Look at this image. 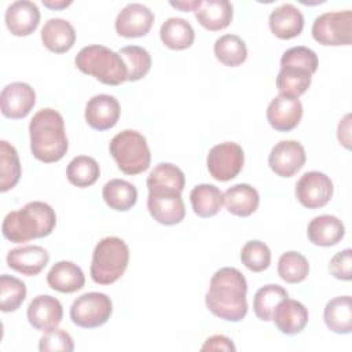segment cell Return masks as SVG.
<instances>
[{
    "mask_svg": "<svg viewBox=\"0 0 352 352\" xmlns=\"http://www.w3.org/2000/svg\"><path fill=\"white\" fill-rule=\"evenodd\" d=\"M128 263V245L118 236H106L94 249L91 278L98 285H111L124 275Z\"/></svg>",
    "mask_w": 352,
    "mask_h": 352,
    "instance_id": "5",
    "label": "cell"
},
{
    "mask_svg": "<svg viewBox=\"0 0 352 352\" xmlns=\"http://www.w3.org/2000/svg\"><path fill=\"white\" fill-rule=\"evenodd\" d=\"M197 4V0H191V1H170V6L175 8H179L182 11H194V7Z\"/></svg>",
    "mask_w": 352,
    "mask_h": 352,
    "instance_id": "47",
    "label": "cell"
},
{
    "mask_svg": "<svg viewBox=\"0 0 352 352\" xmlns=\"http://www.w3.org/2000/svg\"><path fill=\"white\" fill-rule=\"evenodd\" d=\"M38 349L41 352H72L74 351V342L72 336L62 329H52L44 331V336L38 341Z\"/></svg>",
    "mask_w": 352,
    "mask_h": 352,
    "instance_id": "42",
    "label": "cell"
},
{
    "mask_svg": "<svg viewBox=\"0 0 352 352\" xmlns=\"http://www.w3.org/2000/svg\"><path fill=\"white\" fill-rule=\"evenodd\" d=\"M285 298H287L286 289L274 283L265 285L260 287L253 297V311L260 320L270 322L272 320L276 305Z\"/></svg>",
    "mask_w": 352,
    "mask_h": 352,
    "instance_id": "35",
    "label": "cell"
},
{
    "mask_svg": "<svg viewBox=\"0 0 352 352\" xmlns=\"http://www.w3.org/2000/svg\"><path fill=\"white\" fill-rule=\"evenodd\" d=\"M29 135L33 157L44 164L62 160L69 148L63 117L54 109L45 107L33 116Z\"/></svg>",
    "mask_w": 352,
    "mask_h": 352,
    "instance_id": "2",
    "label": "cell"
},
{
    "mask_svg": "<svg viewBox=\"0 0 352 352\" xmlns=\"http://www.w3.org/2000/svg\"><path fill=\"white\" fill-rule=\"evenodd\" d=\"M6 25L14 36L32 34L40 22V11L36 3L29 0H16L6 10Z\"/></svg>",
    "mask_w": 352,
    "mask_h": 352,
    "instance_id": "18",
    "label": "cell"
},
{
    "mask_svg": "<svg viewBox=\"0 0 352 352\" xmlns=\"http://www.w3.org/2000/svg\"><path fill=\"white\" fill-rule=\"evenodd\" d=\"M26 297L25 283L12 276L3 274L0 276V308L3 312L16 311Z\"/></svg>",
    "mask_w": 352,
    "mask_h": 352,
    "instance_id": "39",
    "label": "cell"
},
{
    "mask_svg": "<svg viewBox=\"0 0 352 352\" xmlns=\"http://www.w3.org/2000/svg\"><path fill=\"white\" fill-rule=\"evenodd\" d=\"M318 65H319V60L315 51L304 45H297L286 50L280 58V66L301 67L308 70L311 74L316 72Z\"/></svg>",
    "mask_w": 352,
    "mask_h": 352,
    "instance_id": "41",
    "label": "cell"
},
{
    "mask_svg": "<svg viewBox=\"0 0 352 352\" xmlns=\"http://www.w3.org/2000/svg\"><path fill=\"white\" fill-rule=\"evenodd\" d=\"M330 274L340 280L352 279V250L349 248L336 253L329 263Z\"/></svg>",
    "mask_w": 352,
    "mask_h": 352,
    "instance_id": "43",
    "label": "cell"
},
{
    "mask_svg": "<svg viewBox=\"0 0 352 352\" xmlns=\"http://www.w3.org/2000/svg\"><path fill=\"white\" fill-rule=\"evenodd\" d=\"M307 235L311 243L329 248L337 245L344 238L345 227L338 217L331 214H320L309 221Z\"/></svg>",
    "mask_w": 352,
    "mask_h": 352,
    "instance_id": "23",
    "label": "cell"
},
{
    "mask_svg": "<svg viewBox=\"0 0 352 352\" xmlns=\"http://www.w3.org/2000/svg\"><path fill=\"white\" fill-rule=\"evenodd\" d=\"M109 150L125 175H139L150 166L151 153L147 140L138 131H121L110 140Z\"/></svg>",
    "mask_w": 352,
    "mask_h": 352,
    "instance_id": "6",
    "label": "cell"
},
{
    "mask_svg": "<svg viewBox=\"0 0 352 352\" xmlns=\"http://www.w3.org/2000/svg\"><path fill=\"white\" fill-rule=\"evenodd\" d=\"M126 66V81L143 78L151 69V56L148 51L139 45H126L118 51Z\"/></svg>",
    "mask_w": 352,
    "mask_h": 352,
    "instance_id": "36",
    "label": "cell"
},
{
    "mask_svg": "<svg viewBox=\"0 0 352 352\" xmlns=\"http://www.w3.org/2000/svg\"><path fill=\"white\" fill-rule=\"evenodd\" d=\"M56 224V214L51 205L33 201L22 209L6 214L1 232L3 236L14 243H23L34 238L48 236Z\"/></svg>",
    "mask_w": 352,
    "mask_h": 352,
    "instance_id": "3",
    "label": "cell"
},
{
    "mask_svg": "<svg viewBox=\"0 0 352 352\" xmlns=\"http://www.w3.org/2000/svg\"><path fill=\"white\" fill-rule=\"evenodd\" d=\"M26 315L36 330L48 331L62 322L63 308L58 298L50 294H40L30 301Z\"/></svg>",
    "mask_w": 352,
    "mask_h": 352,
    "instance_id": "17",
    "label": "cell"
},
{
    "mask_svg": "<svg viewBox=\"0 0 352 352\" xmlns=\"http://www.w3.org/2000/svg\"><path fill=\"white\" fill-rule=\"evenodd\" d=\"M21 161L15 147L7 140L0 142V191L6 192L21 179Z\"/></svg>",
    "mask_w": 352,
    "mask_h": 352,
    "instance_id": "34",
    "label": "cell"
},
{
    "mask_svg": "<svg viewBox=\"0 0 352 352\" xmlns=\"http://www.w3.org/2000/svg\"><path fill=\"white\" fill-rule=\"evenodd\" d=\"M47 283L56 292L74 293L84 287L85 276L77 264L72 261H58L51 267L47 275Z\"/></svg>",
    "mask_w": 352,
    "mask_h": 352,
    "instance_id": "25",
    "label": "cell"
},
{
    "mask_svg": "<svg viewBox=\"0 0 352 352\" xmlns=\"http://www.w3.org/2000/svg\"><path fill=\"white\" fill-rule=\"evenodd\" d=\"M43 4L48 8H52V10H63V8L69 7L72 4V1L70 0L69 1H65V0H58V1H55V0H43Z\"/></svg>",
    "mask_w": 352,
    "mask_h": 352,
    "instance_id": "46",
    "label": "cell"
},
{
    "mask_svg": "<svg viewBox=\"0 0 352 352\" xmlns=\"http://www.w3.org/2000/svg\"><path fill=\"white\" fill-rule=\"evenodd\" d=\"M338 142L345 147L351 148V114H346L338 124L337 128Z\"/></svg>",
    "mask_w": 352,
    "mask_h": 352,
    "instance_id": "45",
    "label": "cell"
},
{
    "mask_svg": "<svg viewBox=\"0 0 352 352\" xmlns=\"http://www.w3.org/2000/svg\"><path fill=\"white\" fill-rule=\"evenodd\" d=\"M154 22L153 11L140 3L126 4L116 18V32L126 38L146 36Z\"/></svg>",
    "mask_w": 352,
    "mask_h": 352,
    "instance_id": "13",
    "label": "cell"
},
{
    "mask_svg": "<svg viewBox=\"0 0 352 352\" xmlns=\"http://www.w3.org/2000/svg\"><path fill=\"white\" fill-rule=\"evenodd\" d=\"M194 14L199 25L217 32L226 29L232 21V4L228 0H197Z\"/></svg>",
    "mask_w": 352,
    "mask_h": 352,
    "instance_id": "21",
    "label": "cell"
},
{
    "mask_svg": "<svg viewBox=\"0 0 352 352\" xmlns=\"http://www.w3.org/2000/svg\"><path fill=\"white\" fill-rule=\"evenodd\" d=\"M302 117V104L298 98L279 94L267 107V120L270 125L279 132L294 129Z\"/></svg>",
    "mask_w": 352,
    "mask_h": 352,
    "instance_id": "15",
    "label": "cell"
},
{
    "mask_svg": "<svg viewBox=\"0 0 352 352\" xmlns=\"http://www.w3.org/2000/svg\"><path fill=\"white\" fill-rule=\"evenodd\" d=\"M312 81V74L301 67L294 66H280L276 76V88L280 94L298 98L309 88Z\"/></svg>",
    "mask_w": 352,
    "mask_h": 352,
    "instance_id": "32",
    "label": "cell"
},
{
    "mask_svg": "<svg viewBox=\"0 0 352 352\" xmlns=\"http://www.w3.org/2000/svg\"><path fill=\"white\" fill-rule=\"evenodd\" d=\"M270 29L282 40H289L301 34L304 29V15L293 4L285 3L270 14Z\"/></svg>",
    "mask_w": 352,
    "mask_h": 352,
    "instance_id": "22",
    "label": "cell"
},
{
    "mask_svg": "<svg viewBox=\"0 0 352 352\" xmlns=\"http://www.w3.org/2000/svg\"><path fill=\"white\" fill-rule=\"evenodd\" d=\"M308 309L297 300L285 298L282 300L272 315V320L278 330L283 334H298L304 330L308 323Z\"/></svg>",
    "mask_w": 352,
    "mask_h": 352,
    "instance_id": "20",
    "label": "cell"
},
{
    "mask_svg": "<svg viewBox=\"0 0 352 352\" xmlns=\"http://www.w3.org/2000/svg\"><path fill=\"white\" fill-rule=\"evenodd\" d=\"M100 175L99 164L95 158L88 155H77L74 157L67 168H66V176L67 180L80 188L89 187L96 183Z\"/></svg>",
    "mask_w": 352,
    "mask_h": 352,
    "instance_id": "33",
    "label": "cell"
},
{
    "mask_svg": "<svg viewBox=\"0 0 352 352\" xmlns=\"http://www.w3.org/2000/svg\"><path fill=\"white\" fill-rule=\"evenodd\" d=\"M36 104V92L26 82L7 84L0 94L1 113L7 118H25Z\"/></svg>",
    "mask_w": 352,
    "mask_h": 352,
    "instance_id": "14",
    "label": "cell"
},
{
    "mask_svg": "<svg viewBox=\"0 0 352 352\" xmlns=\"http://www.w3.org/2000/svg\"><path fill=\"white\" fill-rule=\"evenodd\" d=\"M245 162L242 147L235 142H224L213 146L206 158L210 176L219 182H228L238 176Z\"/></svg>",
    "mask_w": 352,
    "mask_h": 352,
    "instance_id": "9",
    "label": "cell"
},
{
    "mask_svg": "<svg viewBox=\"0 0 352 352\" xmlns=\"http://www.w3.org/2000/svg\"><path fill=\"white\" fill-rule=\"evenodd\" d=\"M41 41L51 52L63 54L74 45L76 30L69 21L63 18H51L41 29Z\"/></svg>",
    "mask_w": 352,
    "mask_h": 352,
    "instance_id": "24",
    "label": "cell"
},
{
    "mask_svg": "<svg viewBox=\"0 0 352 352\" xmlns=\"http://www.w3.org/2000/svg\"><path fill=\"white\" fill-rule=\"evenodd\" d=\"M74 63L80 72L94 76L106 85H120L126 81V66L122 58L104 45L91 44L81 48Z\"/></svg>",
    "mask_w": 352,
    "mask_h": 352,
    "instance_id": "4",
    "label": "cell"
},
{
    "mask_svg": "<svg viewBox=\"0 0 352 352\" xmlns=\"http://www.w3.org/2000/svg\"><path fill=\"white\" fill-rule=\"evenodd\" d=\"M260 197L254 187L246 183L235 184L224 192L226 209L239 217H248L258 208Z\"/></svg>",
    "mask_w": 352,
    "mask_h": 352,
    "instance_id": "26",
    "label": "cell"
},
{
    "mask_svg": "<svg viewBox=\"0 0 352 352\" xmlns=\"http://www.w3.org/2000/svg\"><path fill=\"white\" fill-rule=\"evenodd\" d=\"M147 209L151 217L164 224H179L186 216V206L182 192L172 188H151L147 197Z\"/></svg>",
    "mask_w": 352,
    "mask_h": 352,
    "instance_id": "10",
    "label": "cell"
},
{
    "mask_svg": "<svg viewBox=\"0 0 352 352\" xmlns=\"http://www.w3.org/2000/svg\"><path fill=\"white\" fill-rule=\"evenodd\" d=\"M241 261L248 270L261 272L271 264V250L261 241H249L241 250Z\"/></svg>",
    "mask_w": 352,
    "mask_h": 352,
    "instance_id": "40",
    "label": "cell"
},
{
    "mask_svg": "<svg viewBox=\"0 0 352 352\" xmlns=\"http://www.w3.org/2000/svg\"><path fill=\"white\" fill-rule=\"evenodd\" d=\"M305 160V150L300 142L280 140L272 147L268 155V165L278 176L292 177L304 166Z\"/></svg>",
    "mask_w": 352,
    "mask_h": 352,
    "instance_id": "12",
    "label": "cell"
},
{
    "mask_svg": "<svg viewBox=\"0 0 352 352\" xmlns=\"http://www.w3.org/2000/svg\"><path fill=\"white\" fill-rule=\"evenodd\" d=\"M309 272L308 260L298 252L283 253L278 261V275L287 283L302 282Z\"/></svg>",
    "mask_w": 352,
    "mask_h": 352,
    "instance_id": "38",
    "label": "cell"
},
{
    "mask_svg": "<svg viewBox=\"0 0 352 352\" xmlns=\"http://www.w3.org/2000/svg\"><path fill=\"white\" fill-rule=\"evenodd\" d=\"M121 109L118 100L107 94L92 96L85 104V121L96 131L113 128L120 118Z\"/></svg>",
    "mask_w": 352,
    "mask_h": 352,
    "instance_id": "16",
    "label": "cell"
},
{
    "mask_svg": "<svg viewBox=\"0 0 352 352\" xmlns=\"http://www.w3.org/2000/svg\"><path fill=\"white\" fill-rule=\"evenodd\" d=\"M333 182L318 170L305 172L296 184V197L298 202L308 209H319L329 204L333 195Z\"/></svg>",
    "mask_w": 352,
    "mask_h": 352,
    "instance_id": "11",
    "label": "cell"
},
{
    "mask_svg": "<svg viewBox=\"0 0 352 352\" xmlns=\"http://www.w3.org/2000/svg\"><path fill=\"white\" fill-rule=\"evenodd\" d=\"M160 37L165 47L175 51H182L192 45L195 33L188 21L184 18L172 16L162 23L160 29Z\"/></svg>",
    "mask_w": 352,
    "mask_h": 352,
    "instance_id": "28",
    "label": "cell"
},
{
    "mask_svg": "<svg viewBox=\"0 0 352 352\" xmlns=\"http://www.w3.org/2000/svg\"><path fill=\"white\" fill-rule=\"evenodd\" d=\"M102 197L110 209L126 212L136 204L138 190L126 180L111 179L103 186Z\"/></svg>",
    "mask_w": 352,
    "mask_h": 352,
    "instance_id": "30",
    "label": "cell"
},
{
    "mask_svg": "<svg viewBox=\"0 0 352 352\" xmlns=\"http://www.w3.org/2000/svg\"><path fill=\"white\" fill-rule=\"evenodd\" d=\"M201 351H227V352L232 351L234 352L235 345L228 337L217 334V336L209 337L201 346Z\"/></svg>",
    "mask_w": 352,
    "mask_h": 352,
    "instance_id": "44",
    "label": "cell"
},
{
    "mask_svg": "<svg viewBox=\"0 0 352 352\" xmlns=\"http://www.w3.org/2000/svg\"><path fill=\"white\" fill-rule=\"evenodd\" d=\"M147 188H172L179 192L184 190L186 177L180 168L169 162L158 164L147 176Z\"/></svg>",
    "mask_w": 352,
    "mask_h": 352,
    "instance_id": "37",
    "label": "cell"
},
{
    "mask_svg": "<svg viewBox=\"0 0 352 352\" xmlns=\"http://www.w3.org/2000/svg\"><path fill=\"white\" fill-rule=\"evenodd\" d=\"M192 210L199 217H212L219 213L224 204V194L213 184H198L190 192Z\"/></svg>",
    "mask_w": 352,
    "mask_h": 352,
    "instance_id": "29",
    "label": "cell"
},
{
    "mask_svg": "<svg viewBox=\"0 0 352 352\" xmlns=\"http://www.w3.org/2000/svg\"><path fill=\"white\" fill-rule=\"evenodd\" d=\"M246 292L248 283L243 274L234 267H223L210 279L205 304L214 316L239 322L248 314Z\"/></svg>",
    "mask_w": 352,
    "mask_h": 352,
    "instance_id": "1",
    "label": "cell"
},
{
    "mask_svg": "<svg viewBox=\"0 0 352 352\" xmlns=\"http://www.w3.org/2000/svg\"><path fill=\"white\" fill-rule=\"evenodd\" d=\"M323 318L327 329L333 333L349 334L352 331L351 296H338L327 301L323 311Z\"/></svg>",
    "mask_w": 352,
    "mask_h": 352,
    "instance_id": "27",
    "label": "cell"
},
{
    "mask_svg": "<svg viewBox=\"0 0 352 352\" xmlns=\"http://www.w3.org/2000/svg\"><path fill=\"white\" fill-rule=\"evenodd\" d=\"M50 261L48 252L36 245H28L11 249L7 253V265L26 276L40 274Z\"/></svg>",
    "mask_w": 352,
    "mask_h": 352,
    "instance_id": "19",
    "label": "cell"
},
{
    "mask_svg": "<svg viewBox=\"0 0 352 352\" xmlns=\"http://www.w3.org/2000/svg\"><path fill=\"white\" fill-rule=\"evenodd\" d=\"M312 37L322 45H349L352 43V12L333 11L315 18Z\"/></svg>",
    "mask_w": 352,
    "mask_h": 352,
    "instance_id": "8",
    "label": "cell"
},
{
    "mask_svg": "<svg viewBox=\"0 0 352 352\" xmlns=\"http://www.w3.org/2000/svg\"><path fill=\"white\" fill-rule=\"evenodd\" d=\"M113 302L104 293L89 292L77 297L70 307V319L84 329L103 326L111 316Z\"/></svg>",
    "mask_w": 352,
    "mask_h": 352,
    "instance_id": "7",
    "label": "cell"
},
{
    "mask_svg": "<svg viewBox=\"0 0 352 352\" xmlns=\"http://www.w3.org/2000/svg\"><path fill=\"white\" fill-rule=\"evenodd\" d=\"M217 60L224 66L236 67L248 58V48L245 41L236 34H223L214 41L213 47Z\"/></svg>",
    "mask_w": 352,
    "mask_h": 352,
    "instance_id": "31",
    "label": "cell"
}]
</instances>
